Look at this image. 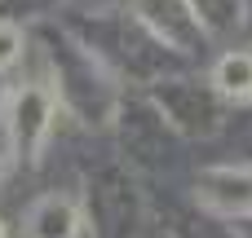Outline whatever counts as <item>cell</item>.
Returning <instances> with one entry per match:
<instances>
[{
  "instance_id": "1",
  "label": "cell",
  "mask_w": 252,
  "mask_h": 238,
  "mask_svg": "<svg viewBox=\"0 0 252 238\" xmlns=\"http://www.w3.org/2000/svg\"><path fill=\"white\" fill-rule=\"evenodd\" d=\"M49 115H53V97L44 88H22L13 97V124H9L13 128V146L27 150L31 159L44 146V137H49Z\"/></svg>"
},
{
  "instance_id": "2",
  "label": "cell",
  "mask_w": 252,
  "mask_h": 238,
  "mask_svg": "<svg viewBox=\"0 0 252 238\" xmlns=\"http://www.w3.org/2000/svg\"><path fill=\"white\" fill-rule=\"evenodd\" d=\"M204 203L217 212H252V172L248 168H221L204 177Z\"/></svg>"
},
{
  "instance_id": "3",
  "label": "cell",
  "mask_w": 252,
  "mask_h": 238,
  "mask_svg": "<svg viewBox=\"0 0 252 238\" xmlns=\"http://www.w3.org/2000/svg\"><path fill=\"white\" fill-rule=\"evenodd\" d=\"M27 234L31 238H75L80 234V212L71 199L49 194L27 212Z\"/></svg>"
},
{
  "instance_id": "4",
  "label": "cell",
  "mask_w": 252,
  "mask_h": 238,
  "mask_svg": "<svg viewBox=\"0 0 252 238\" xmlns=\"http://www.w3.org/2000/svg\"><path fill=\"white\" fill-rule=\"evenodd\" d=\"M213 84L221 97H252V53H226L213 71Z\"/></svg>"
},
{
  "instance_id": "5",
  "label": "cell",
  "mask_w": 252,
  "mask_h": 238,
  "mask_svg": "<svg viewBox=\"0 0 252 238\" xmlns=\"http://www.w3.org/2000/svg\"><path fill=\"white\" fill-rule=\"evenodd\" d=\"M27 40H22V26L18 22H0V71H9L18 57H22Z\"/></svg>"
},
{
  "instance_id": "6",
  "label": "cell",
  "mask_w": 252,
  "mask_h": 238,
  "mask_svg": "<svg viewBox=\"0 0 252 238\" xmlns=\"http://www.w3.org/2000/svg\"><path fill=\"white\" fill-rule=\"evenodd\" d=\"M0 238H9V230H4V221H0Z\"/></svg>"
},
{
  "instance_id": "7",
  "label": "cell",
  "mask_w": 252,
  "mask_h": 238,
  "mask_svg": "<svg viewBox=\"0 0 252 238\" xmlns=\"http://www.w3.org/2000/svg\"><path fill=\"white\" fill-rule=\"evenodd\" d=\"M0 181H4V163H0Z\"/></svg>"
}]
</instances>
